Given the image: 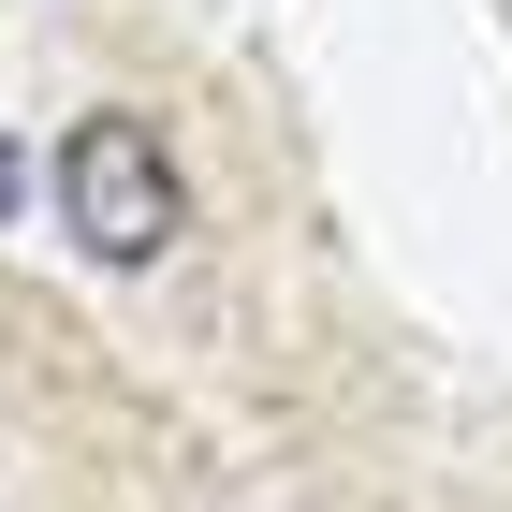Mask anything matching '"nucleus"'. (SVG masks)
Listing matches in <instances>:
<instances>
[{"mask_svg":"<svg viewBox=\"0 0 512 512\" xmlns=\"http://www.w3.org/2000/svg\"><path fill=\"white\" fill-rule=\"evenodd\" d=\"M59 235L88 249V264H161L176 249V220H191V191H176V147H161L147 118H118V103H88L74 132H59Z\"/></svg>","mask_w":512,"mask_h":512,"instance_id":"obj_1","label":"nucleus"},{"mask_svg":"<svg viewBox=\"0 0 512 512\" xmlns=\"http://www.w3.org/2000/svg\"><path fill=\"white\" fill-rule=\"evenodd\" d=\"M15 191H30V161H15V147H0V220H15Z\"/></svg>","mask_w":512,"mask_h":512,"instance_id":"obj_2","label":"nucleus"}]
</instances>
